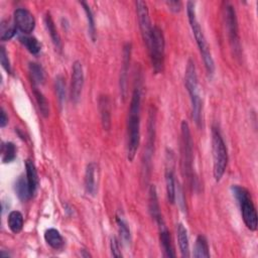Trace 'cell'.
Returning a JSON list of instances; mask_svg holds the SVG:
<instances>
[{"label":"cell","instance_id":"obj_21","mask_svg":"<svg viewBox=\"0 0 258 258\" xmlns=\"http://www.w3.org/2000/svg\"><path fill=\"white\" fill-rule=\"evenodd\" d=\"M28 71L30 75L31 82L33 84V87L40 86L44 84L45 82V72L43 68L37 63V62H30L28 66Z\"/></svg>","mask_w":258,"mask_h":258},{"label":"cell","instance_id":"obj_22","mask_svg":"<svg viewBox=\"0 0 258 258\" xmlns=\"http://www.w3.org/2000/svg\"><path fill=\"white\" fill-rule=\"evenodd\" d=\"M116 224L118 226V231H119V234H120V237H121L122 241L125 244H130V242H131L130 228H129L128 223L125 220V218H124V216L121 212H118L116 214Z\"/></svg>","mask_w":258,"mask_h":258},{"label":"cell","instance_id":"obj_29","mask_svg":"<svg viewBox=\"0 0 258 258\" xmlns=\"http://www.w3.org/2000/svg\"><path fill=\"white\" fill-rule=\"evenodd\" d=\"M81 5L84 8V11L86 13V18H87V22H88V31H89V35L92 39V41L96 40V25H95V18L93 15V12L90 8V6L86 3V2H81Z\"/></svg>","mask_w":258,"mask_h":258},{"label":"cell","instance_id":"obj_5","mask_svg":"<svg viewBox=\"0 0 258 258\" xmlns=\"http://www.w3.org/2000/svg\"><path fill=\"white\" fill-rule=\"evenodd\" d=\"M212 151L214 178L216 181H220L227 168L228 151L222 134L217 127L212 129Z\"/></svg>","mask_w":258,"mask_h":258},{"label":"cell","instance_id":"obj_16","mask_svg":"<svg viewBox=\"0 0 258 258\" xmlns=\"http://www.w3.org/2000/svg\"><path fill=\"white\" fill-rule=\"evenodd\" d=\"M44 26L46 28V31L55 47V49L59 52H61L62 50V43H61V40H60V36L59 34L57 33V30L55 28V25H54V22L50 16V14L47 12L44 16Z\"/></svg>","mask_w":258,"mask_h":258},{"label":"cell","instance_id":"obj_26","mask_svg":"<svg viewBox=\"0 0 258 258\" xmlns=\"http://www.w3.org/2000/svg\"><path fill=\"white\" fill-rule=\"evenodd\" d=\"M14 190H15L17 197L19 198V200H21L23 202H26L32 198L29 187H28V184H27L26 177L24 178L21 176L16 180V182L14 184Z\"/></svg>","mask_w":258,"mask_h":258},{"label":"cell","instance_id":"obj_6","mask_svg":"<svg viewBox=\"0 0 258 258\" xmlns=\"http://www.w3.org/2000/svg\"><path fill=\"white\" fill-rule=\"evenodd\" d=\"M164 47H165V41H164L163 32L160 27L155 25L152 27L150 40L147 45V48L150 54L152 69L155 74H159L163 70Z\"/></svg>","mask_w":258,"mask_h":258},{"label":"cell","instance_id":"obj_31","mask_svg":"<svg viewBox=\"0 0 258 258\" xmlns=\"http://www.w3.org/2000/svg\"><path fill=\"white\" fill-rule=\"evenodd\" d=\"M15 24H10L8 21L3 20L0 25V38L3 41L11 39L16 34Z\"/></svg>","mask_w":258,"mask_h":258},{"label":"cell","instance_id":"obj_8","mask_svg":"<svg viewBox=\"0 0 258 258\" xmlns=\"http://www.w3.org/2000/svg\"><path fill=\"white\" fill-rule=\"evenodd\" d=\"M223 10H224V18H225V23L227 26L231 46L236 53H239L241 47H240V40H239L236 11H235L234 7L229 3H227L225 5Z\"/></svg>","mask_w":258,"mask_h":258},{"label":"cell","instance_id":"obj_11","mask_svg":"<svg viewBox=\"0 0 258 258\" xmlns=\"http://www.w3.org/2000/svg\"><path fill=\"white\" fill-rule=\"evenodd\" d=\"M14 24L24 34H29L35 27V19L30 11L18 8L14 11Z\"/></svg>","mask_w":258,"mask_h":258},{"label":"cell","instance_id":"obj_10","mask_svg":"<svg viewBox=\"0 0 258 258\" xmlns=\"http://www.w3.org/2000/svg\"><path fill=\"white\" fill-rule=\"evenodd\" d=\"M83 86H84L83 67L79 60H76L73 63V68H72V78H71V87H70V97L73 103L77 104L79 102L81 98Z\"/></svg>","mask_w":258,"mask_h":258},{"label":"cell","instance_id":"obj_18","mask_svg":"<svg viewBox=\"0 0 258 258\" xmlns=\"http://www.w3.org/2000/svg\"><path fill=\"white\" fill-rule=\"evenodd\" d=\"M176 236H177V243L179 247V251L182 257L188 258L190 256L189 254V244H188V237H187V231L185 227L178 223L176 225Z\"/></svg>","mask_w":258,"mask_h":258},{"label":"cell","instance_id":"obj_19","mask_svg":"<svg viewBox=\"0 0 258 258\" xmlns=\"http://www.w3.org/2000/svg\"><path fill=\"white\" fill-rule=\"evenodd\" d=\"M165 187H166V197L169 204H174L176 199V186L174 173L171 166H167L165 169Z\"/></svg>","mask_w":258,"mask_h":258},{"label":"cell","instance_id":"obj_7","mask_svg":"<svg viewBox=\"0 0 258 258\" xmlns=\"http://www.w3.org/2000/svg\"><path fill=\"white\" fill-rule=\"evenodd\" d=\"M181 130V140H180V150H181V165L184 176L189 182L194 180V169H192V139L189 131V126L186 121H182L180 125Z\"/></svg>","mask_w":258,"mask_h":258},{"label":"cell","instance_id":"obj_34","mask_svg":"<svg viewBox=\"0 0 258 258\" xmlns=\"http://www.w3.org/2000/svg\"><path fill=\"white\" fill-rule=\"evenodd\" d=\"M110 250L111 254L114 257H122V253L119 246V241L116 237H112L110 240Z\"/></svg>","mask_w":258,"mask_h":258},{"label":"cell","instance_id":"obj_13","mask_svg":"<svg viewBox=\"0 0 258 258\" xmlns=\"http://www.w3.org/2000/svg\"><path fill=\"white\" fill-rule=\"evenodd\" d=\"M99 111L101 116V122L104 130H110L111 128V102L108 96L102 95L99 98Z\"/></svg>","mask_w":258,"mask_h":258},{"label":"cell","instance_id":"obj_4","mask_svg":"<svg viewBox=\"0 0 258 258\" xmlns=\"http://www.w3.org/2000/svg\"><path fill=\"white\" fill-rule=\"evenodd\" d=\"M231 190L240 207L242 219L246 227L251 231H255L258 224L257 213L249 190L246 187L238 184L233 185L231 187Z\"/></svg>","mask_w":258,"mask_h":258},{"label":"cell","instance_id":"obj_32","mask_svg":"<svg viewBox=\"0 0 258 258\" xmlns=\"http://www.w3.org/2000/svg\"><path fill=\"white\" fill-rule=\"evenodd\" d=\"M54 89L57 100L60 105H62L66 101V82L62 76H57L54 80Z\"/></svg>","mask_w":258,"mask_h":258},{"label":"cell","instance_id":"obj_35","mask_svg":"<svg viewBox=\"0 0 258 258\" xmlns=\"http://www.w3.org/2000/svg\"><path fill=\"white\" fill-rule=\"evenodd\" d=\"M166 5L168 6L169 10L172 12H179L181 9V2L180 1H174V0H169L166 1Z\"/></svg>","mask_w":258,"mask_h":258},{"label":"cell","instance_id":"obj_15","mask_svg":"<svg viewBox=\"0 0 258 258\" xmlns=\"http://www.w3.org/2000/svg\"><path fill=\"white\" fill-rule=\"evenodd\" d=\"M97 166L94 162L87 165L85 171V189L88 195L95 196L97 192V179H96Z\"/></svg>","mask_w":258,"mask_h":258},{"label":"cell","instance_id":"obj_9","mask_svg":"<svg viewBox=\"0 0 258 258\" xmlns=\"http://www.w3.org/2000/svg\"><path fill=\"white\" fill-rule=\"evenodd\" d=\"M135 5H136V13H137V18H138L141 35H142V38L147 46L149 43V40H150L151 32H152V25L150 22L148 7H147L146 2L141 1V0L136 1Z\"/></svg>","mask_w":258,"mask_h":258},{"label":"cell","instance_id":"obj_2","mask_svg":"<svg viewBox=\"0 0 258 258\" xmlns=\"http://www.w3.org/2000/svg\"><path fill=\"white\" fill-rule=\"evenodd\" d=\"M186 13H187V19H188V22H189V26L191 28L194 37H195L196 42L198 44V47H199L200 53L202 55V58L204 60L206 71L210 76H212L215 72V62H214V58L212 56L208 41L205 37V34H204L203 29L201 27V24H200V22L197 18L195 2L188 1L186 3Z\"/></svg>","mask_w":258,"mask_h":258},{"label":"cell","instance_id":"obj_28","mask_svg":"<svg viewBox=\"0 0 258 258\" xmlns=\"http://www.w3.org/2000/svg\"><path fill=\"white\" fill-rule=\"evenodd\" d=\"M33 95L35 97V100H36L37 106L39 108L40 114L44 118L48 117V115H49V104H48V101L46 100V98L44 97V95L36 87H33Z\"/></svg>","mask_w":258,"mask_h":258},{"label":"cell","instance_id":"obj_36","mask_svg":"<svg viewBox=\"0 0 258 258\" xmlns=\"http://www.w3.org/2000/svg\"><path fill=\"white\" fill-rule=\"evenodd\" d=\"M8 123V116L3 108H1V114H0V127L4 128Z\"/></svg>","mask_w":258,"mask_h":258},{"label":"cell","instance_id":"obj_12","mask_svg":"<svg viewBox=\"0 0 258 258\" xmlns=\"http://www.w3.org/2000/svg\"><path fill=\"white\" fill-rule=\"evenodd\" d=\"M157 226H158V231H159V241L160 245L163 251V256L164 257H175V253L173 250L172 242H171V237L170 233L164 223L163 218L158 219L155 221Z\"/></svg>","mask_w":258,"mask_h":258},{"label":"cell","instance_id":"obj_23","mask_svg":"<svg viewBox=\"0 0 258 258\" xmlns=\"http://www.w3.org/2000/svg\"><path fill=\"white\" fill-rule=\"evenodd\" d=\"M192 255L195 258H209L210 257L208 241L204 235H199L197 237Z\"/></svg>","mask_w":258,"mask_h":258},{"label":"cell","instance_id":"obj_24","mask_svg":"<svg viewBox=\"0 0 258 258\" xmlns=\"http://www.w3.org/2000/svg\"><path fill=\"white\" fill-rule=\"evenodd\" d=\"M149 212H150L151 217L154 219V221H157L158 219L162 218V215L160 212V207L158 204L157 192H156V188L154 185H151L150 189H149Z\"/></svg>","mask_w":258,"mask_h":258},{"label":"cell","instance_id":"obj_30","mask_svg":"<svg viewBox=\"0 0 258 258\" xmlns=\"http://www.w3.org/2000/svg\"><path fill=\"white\" fill-rule=\"evenodd\" d=\"M1 159L3 163L11 162L16 157V147L12 142H3L1 145Z\"/></svg>","mask_w":258,"mask_h":258},{"label":"cell","instance_id":"obj_1","mask_svg":"<svg viewBox=\"0 0 258 258\" xmlns=\"http://www.w3.org/2000/svg\"><path fill=\"white\" fill-rule=\"evenodd\" d=\"M140 109L141 91L137 86L132 93L127 120V158L129 161L134 159L140 143Z\"/></svg>","mask_w":258,"mask_h":258},{"label":"cell","instance_id":"obj_37","mask_svg":"<svg viewBox=\"0 0 258 258\" xmlns=\"http://www.w3.org/2000/svg\"><path fill=\"white\" fill-rule=\"evenodd\" d=\"M80 254H81L82 257H91V254L88 253V252H86L85 249H82L81 252H80Z\"/></svg>","mask_w":258,"mask_h":258},{"label":"cell","instance_id":"obj_14","mask_svg":"<svg viewBox=\"0 0 258 258\" xmlns=\"http://www.w3.org/2000/svg\"><path fill=\"white\" fill-rule=\"evenodd\" d=\"M130 54H131V44L126 43L123 50V66L121 69V76H120V91L123 98L126 97V83H127V74L129 70Z\"/></svg>","mask_w":258,"mask_h":258},{"label":"cell","instance_id":"obj_33","mask_svg":"<svg viewBox=\"0 0 258 258\" xmlns=\"http://www.w3.org/2000/svg\"><path fill=\"white\" fill-rule=\"evenodd\" d=\"M0 62L3 67V69L8 73V74H11V66H10V61H9V58H8V54L5 50V47L4 46H1L0 48Z\"/></svg>","mask_w":258,"mask_h":258},{"label":"cell","instance_id":"obj_17","mask_svg":"<svg viewBox=\"0 0 258 258\" xmlns=\"http://www.w3.org/2000/svg\"><path fill=\"white\" fill-rule=\"evenodd\" d=\"M25 169H26V180H27V184L30 190L31 196L33 197V195L36 192L38 184H39V179H38V175H37V171L35 168L34 163L27 159L25 161Z\"/></svg>","mask_w":258,"mask_h":258},{"label":"cell","instance_id":"obj_3","mask_svg":"<svg viewBox=\"0 0 258 258\" xmlns=\"http://www.w3.org/2000/svg\"><path fill=\"white\" fill-rule=\"evenodd\" d=\"M184 85L189 95L192 119L198 126H201L202 120H203V113H202L203 105H202V99L199 92L197 69H196L195 62L191 59H188L186 64V69L184 73Z\"/></svg>","mask_w":258,"mask_h":258},{"label":"cell","instance_id":"obj_25","mask_svg":"<svg viewBox=\"0 0 258 258\" xmlns=\"http://www.w3.org/2000/svg\"><path fill=\"white\" fill-rule=\"evenodd\" d=\"M7 224L10 231L14 234L19 233L23 228V216L18 211H12L8 215Z\"/></svg>","mask_w":258,"mask_h":258},{"label":"cell","instance_id":"obj_27","mask_svg":"<svg viewBox=\"0 0 258 258\" xmlns=\"http://www.w3.org/2000/svg\"><path fill=\"white\" fill-rule=\"evenodd\" d=\"M19 41L25 46V48L32 54H37L41 50V44L36 37L31 35H22L19 37Z\"/></svg>","mask_w":258,"mask_h":258},{"label":"cell","instance_id":"obj_20","mask_svg":"<svg viewBox=\"0 0 258 258\" xmlns=\"http://www.w3.org/2000/svg\"><path fill=\"white\" fill-rule=\"evenodd\" d=\"M44 240L48 246H50L52 249H55V250L61 249L64 245V240L62 236L54 228L47 229L44 232Z\"/></svg>","mask_w":258,"mask_h":258}]
</instances>
